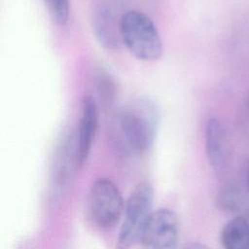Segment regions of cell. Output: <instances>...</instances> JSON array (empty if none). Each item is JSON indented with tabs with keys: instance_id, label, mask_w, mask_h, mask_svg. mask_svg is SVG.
Returning <instances> with one entry per match:
<instances>
[{
	"instance_id": "cell-1",
	"label": "cell",
	"mask_w": 249,
	"mask_h": 249,
	"mask_svg": "<svg viewBox=\"0 0 249 249\" xmlns=\"http://www.w3.org/2000/svg\"><path fill=\"white\" fill-rule=\"evenodd\" d=\"M160 120V109L154 99L148 96L131 99L120 109L115 119L118 144L127 153H145L155 141Z\"/></svg>"
},
{
	"instance_id": "cell-2",
	"label": "cell",
	"mask_w": 249,
	"mask_h": 249,
	"mask_svg": "<svg viewBox=\"0 0 249 249\" xmlns=\"http://www.w3.org/2000/svg\"><path fill=\"white\" fill-rule=\"evenodd\" d=\"M122 42L129 53L143 61H154L162 54V41L153 20L144 13L129 10L120 23Z\"/></svg>"
},
{
	"instance_id": "cell-3",
	"label": "cell",
	"mask_w": 249,
	"mask_h": 249,
	"mask_svg": "<svg viewBox=\"0 0 249 249\" xmlns=\"http://www.w3.org/2000/svg\"><path fill=\"white\" fill-rule=\"evenodd\" d=\"M153 198L154 192L150 183L141 182L133 189L124 203L117 249H130L140 242L143 231L153 213Z\"/></svg>"
},
{
	"instance_id": "cell-4",
	"label": "cell",
	"mask_w": 249,
	"mask_h": 249,
	"mask_svg": "<svg viewBox=\"0 0 249 249\" xmlns=\"http://www.w3.org/2000/svg\"><path fill=\"white\" fill-rule=\"evenodd\" d=\"M124 203L121 191L108 178H99L90 187L89 214L93 224L100 229H110L118 224L123 217Z\"/></svg>"
},
{
	"instance_id": "cell-5",
	"label": "cell",
	"mask_w": 249,
	"mask_h": 249,
	"mask_svg": "<svg viewBox=\"0 0 249 249\" xmlns=\"http://www.w3.org/2000/svg\"><path fill=\"white\" fill-rule=\"evenodd\" d=\"M179 224L176 214L168 208L153 211L143 231L142 249H177Z\"/></svg>"
},
{
	"instance_id": "cell-6",
	"label": "cell",
	"mask_w": 249,
	"mask_h": 249,
	"mask_svg": "<svg viewBox=\"0 0 249 249\" xmlns=\"http://www.w3.org/2000/svg\"><path fill=\"white\" fill-rule=\"evenodd\" d=\"M205 151L212 169L224 174L231 160L230 141L224 124L215 117L209 118L205 125Z\"/></svg>"
},
{
	"instance_id": "cell-7",
	"label": "cell",
	"mask_w": 249,
	"mask_h": 249,
	"mask_svg": "<svg viewBox=\"0 0 249 249\" xmlns=\"http://www.w3.org/2000/svg\"><path fill=\"white\" fill-rule=\"evenodd\" d=\"M111 2L100 4L92 15V30L100 45L105 49L116 51L123 44L120 32L122 15L118 14Z\"/></svg>"
},
{
	"instance_id": "cell-8",
	"label": "cell",
	"mask_w": 249,
	"mask_h": 249,
	"mask_svg": "<svg viewBox=\"0 0 249 249\" xmlns=\"http://www.w3.org/2000/svg\"><path fill=\"white\" fill-rule=\"evenodd\" d=\"M98 113L95 100L90 96H85L82 102L81 116L77 131L75 133V146L78 166L81 167L87 160L97 129Z\"/></svg>"
},
{
	"instance_id": "cell-9",
	"label": "cell",
	"mask_w": 249,
	"mask_h": 249,
	"mask_svg": "<svg viewBox=\"0 0 249 249\" xmlns=\"http://www.w3.org/2000/svg\"><path fill=\"white\" fill-rule=\"evenodd\" d=\"M224 249H249V223L244 216L230 220L220 235Z\"/></svg>"
},
{
	"instance_id": "cell-10",
	"label": "cell",
	"mask_w": 249,
	"mask_h": 249,
	"mask_svg": "<svg viewBox=\"0 0 249 249\" xmlns=\"http://www.w3.org/2000/svg\"><path fill=\"white\" fill-rule=\"evenodd\" d=\"M246 201V194L242 186L235 182L225 184L217 194L216 203L219 209L227 213L239 212Z\"/></svg>"
},
{
	"instance_id": "cell-11",
	"label": "cell",
	"mask_w": 249,
	"mask_h": 249,
	"mask_svg": "<svg viewBox=\"0 0 249 249\" xmlns=\"http://www.w3.org/2000/svg\"><path fill=\"white\" fill-rule=\"evenodd\" d=\"M96 90L100 102L104 106L110 105L115 99L116 95V84L114 79L105 70H98L95 76Z\"/></svg>"
},
{
	"instance_id": "cell-12",
	"label": "cell",
	"mask_w": 249,
	"mask_h": 249,
	"mask_svg": "<svg viewBox=\"0 0 249 249\" xmlns=\"http://www.w3.org/2000/svg\"><path fill=\"white\" fill-rule=\"evenodd\" d=\"M50 16L57 25L67 23L70 13L69 0H45Z\"/></svg>"
},
{
	"instance_id": "cell-13",
	"label": "cell",
	"mask_w": 249,
	"mask_h": 249,
	"mask_svg": "<svg viewBox=\"0 0 249 249\" xmlns=\"http://www.w3.org/2000/svg\"><path fill=\"white\" fill-rule=\"evenodd\" d=\"M184 249H211L210 247H208L205 244L199 243V242H193L188 244Z\"/></svg>"
},
{
	"instance_id": "cell-14",
	"label": "cell",
	"mask_w": 249,
	"mask_h": 249,
	"mask_svg": "<svg viewBox=\"0 0 249 249\" xmlns=\"http://www.w3.org/2000/svg\"><path fill=\"white\" fill-rule=\"evenodd\" d=\"M246 219H247V221H248V223H249V210H247L245 213H244V215H243Z\"/></svg>"
},
{
	"instance_id": "cell-15",
	"label": "cell",
	"mask_w": 249,
	"mask_h": 249,
	"mask_svg": "<svg viewBox=\"0 0 249 249\" xmlns=\"http://www.w3.org/2000/svg\"><path fill=\"white\" fill-rule=\"evenodd\" d=\"M247 184H248V189H249V167H248V171H247Z\"/></svg>"
},
{
	"instance_id": "cell-16",
	"label": "cell",
	"mask_w": 249,
	"mask_h": 249,
	"mask_svg": "<svg viewBox=\"0 0 249 249\" xmlns=\"http://www.w3.org/2000/svg\"><path fill=\"white\" fill-rule=\"evenodd\" d=\"M248 108H249V104H248Z\"/></svg>"
}]
</instances>
